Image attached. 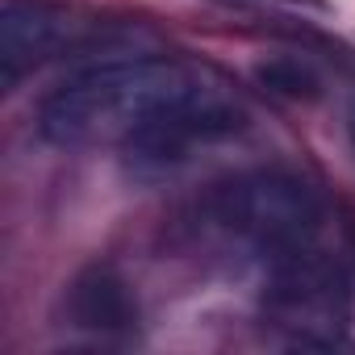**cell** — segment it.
<instances>
[{"instance_id":"8992f818","label":"cell","mask_w":355,"mask_h":355,"mask_svg":"<svg viewBox=\"0 0 355 355\" xmlns=\"http://www.w3.org/2000/svg\"><path fill=\"white\" fill-rule=\"evenodd\" d=\"M63 318H67V326H76L101 343H121L138 326V301L113 268H88L67 284Z\"/></svg>"},{"instance_id":"52a82bcc","label":"cell","mask_w":355,"mask_h":355,"mask_svg":"<svg viewBox=\"0 0 355 355\" xmlns=\"http://www.w3.org/2000/svg\"><path fill=\"white\" fill-rule=\"evenodd\" d=\"M259 76H263L272 88L288 92V96H301V92H305V96H313V88H318V84H313V76H309L305 67H297V63H276V67H263Z\"/></svg>"},{"instance_id":"7a4b0ae2","label":"cell","mask_w":355,"mask_h":355,"mask_svg":"<svg viewBox=\"0 0 355 355\" xmlns=\"http://www.w3.org/2000/svg\"><path fill=\"white\" fill-rule=\"evenodd\" d=\"M322 218L326 209L318 193L284 167L243 171L201 201V222L222 243H234L263 263L293 247L318 243Z\"/></svg>"},{"instance_id":"277c9868","label":"cell","mask_w":355,"mask_h":355,"mask_svg":"<svg viewBox=\"0 0 355 355\" xmlns=\"http://www.w3.org/2000/svg\"><path fill=\"white\" fill-rule=\"evenodd\" d=\"M243 125H247V109L234 101V92L218 76H205L189 96L155 113L117 150L134 175H167L175 167H184L201 146L234 138Z\"/></svg>"},{"instance_id":"6da1fadb","label":"cell","mask_w":355,"mask_h":355,"mask_svg":"<svg viewBox=\"0 0 355 355\" xmlns=\"http://www.w3.org/2000/svg\"><path fill=\"white\" fill-rule=\"evenodd\" d=\"M209 71L175 59H109L67 76L38 105V134L55 146H121L155 113L189 96Z\"/></svg>"},{"instance_id":"5b68a950","label":"cell","mask_w":355,"mask_h":355,"mask_svg":"<svg viewBox=\"0 0 355 355\" xmlns=\"http://www.w3.org/2000/svg\"><path fill=\"white\" fill-rule=\"evenodd\" d=\"M71 38V17L38 0H5L0 5V80L17 88L34 67L59 55Z\"/></svg>"},{"instance_id":"3957f363","label":"cell","mask_w":355,"mask_h":355,"mask_svg":"<svg viewBox=\"0 0 355 355\" xmlns=\"http://www.w3.org/2000/svg\"><path fill=\"white\" fill-rule=\"evenodd\" d=\"M263 318L293 347H334L351 322V280L318 243L268 259Z\"/></svg>"}]
</instances>
